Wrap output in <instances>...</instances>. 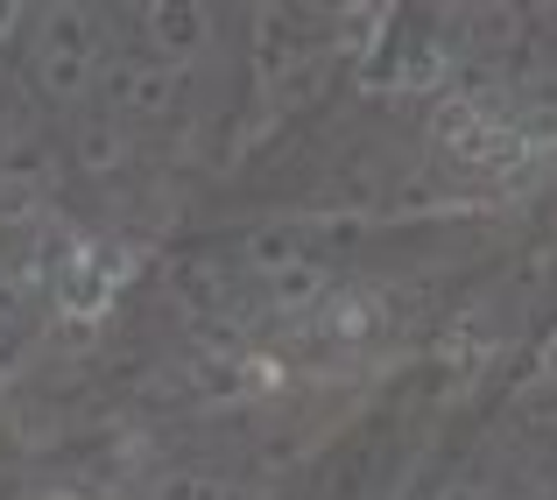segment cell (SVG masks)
<instances>
[{"mask_svg": "<svg viewBox=\"0 0 557 500\" xmlns=\"http://www.w3.org/2000/svg\"><path fill=\"white\" fill-rule=\"evenodd\" d=\"M135 283V247L127 240H99V233H78V240L57 254L50 268V303L64 325L92 332L99 317L121 303V289Z\"/></svg>", "mask_w": 557, "mask_h": 500, "instance_id": "6da1fadb", "label": "cell"}, {"mask_svg": "<svg viewBox=\"0 0 557 500\" xmlns=\"http://www.w3.org/2000/svg\"><path fill=\"white\" fill-rule=\"evenodd\" d=\"M184 85H190V64L141 57V64H121V78H113V99H121L127 121H163V113L184 99Z\"/></svg>", "mask_w": 557, "mask_h": 500, "instance_id": "7a4b0ae2", "label": "cell"}, {"mask_svg": "<svg viewBox=\"0 0 557 500\" xmlns=\"http://www.w3.org/2000/svg\"><path fill=\"white\" fill-rule=\"evenodd\" d=\"M141 36L156 42L163 64H190L205 50V36H212V8H198V0H149L141 8Z\"/></svg>", "mask_w": 557, "mask_h": 500, "instance_id": "3957f363", "label": "cell"}, {"mask_svg": "<svg viewBox=\"0 0 557 500\" xmlns=\"http://www.w3.org/2000/svg\"><path fill=\"white\" fill-rule=\"evenodd\" d=\"M50 184H57V155H50V141H36V135H14V141H0V190H22V198H42Z\"/></svg>", "mask_w": 557, "mask_h": 500, "instance_id": "277c9868", "label": "cell"}, {"mask_svg": "<svg viewBox=\"0 0 557 500\" xmlns=\"http://www.w3.org/2000/svg\"><path fill=\"white\" fill-rule=\"evenodd\" d=\"M381 332V303L368 297V289H332L325 297V338L332 346H368V338Z\"/></svg>", "mask_w": 557, "mask_h": 500, "instance_id": "5b68a950", "label": "cell"}, {"mask_svg": "<svg viewBox=\"0 0 557 500\" xmlns=\"http://www.w3.org/2000/svg\"><path fill=\"white\" fill-rule=\"evenodd\" d=\"M388 36H395V8H381V0L339 14V57H346V64H368V57H381V42H388Z\"/></svg>", "mask_w": 557, "mask_h": 500, "instance_id": "8992f818", "label": "cell"}, {"mask_svg": "<svg viewBox=\"0 0 557 500\" xmlns=\"http://www.w3.org/2000/svg\"><path fill=\"white\" fill-rule=\"evenodd\" d=\"M325 297H332V275H325V261H311V254L269 275V303L275 311H311V303H325Z\"/></svg>", "mask_w": 557, "mask_h": 500, "instance_id": "52a82bcc", "label": "cell"}, {"mask_svg": "<svg viewBox=\"0 0 557 500\" xmlns=\"http://www.w3.org/2000/svg\"><path fill=\"white\" fill-rule=\"evenodd\" d=\"M487 127V107H480L473 92H451V99H437V113H431V141L437 149H459L466 155V141Z\"/></svg>", "mask_w": 557, "mask_h": 500, "instance_id": "ba28073f", "label": "cell"}, {"mask_svg": "<svg viewBox=\"0 0 557 500\" xmlns=\"http://www.w3.org/2000/svg\"><path fill=\"white\" fill-rule=\"evenodd\" d=\"M121 163H127V135H121V121H85V127H78V170L107 176V170H121Z\"/></svg>", "mask_w": 557, "mask_h": 500, "instance_id": "9c48e42d", "label": "cell"}, {"mask_svg": "<svg viewBox=\"0 0 557 500\" xmlns=\"http://www.w3.org/2000/svg\"><path fill=\"white\" fill-rule=\"evenodd\" d=\"M36 50L92 57V14H85V8H50V22H42V42H36Z\"/></svg>", "mask_w": 557, "mask_h": 500, "instance_id": "30bf717a", "label": "cell"}, {"mask_svg": "<svg viewBox=\"0 0 557 500\" xmlns=\"http://www.w3.org/2000/svg\"><path fill=\"white\" fill-rule=\"evenodd\" d=\"M36 85L50 99H78L92 85V57H57V50H36Z\"/></svg>", "mask_w": 557, "mask_h": 500, "instance_id": "8fae6325", "label": "cell"}, {"mask_svg": "<svg viewBox=\"0 0 557 500\" xmlns=\"http://www.w3.org/2000/svg\"><path fill=\"white\" fill-rule=\"evenodd\" d=\"M445 78H451V50L437 36H423L417 50L403 57V78H395V85H403V92H437Z\"/></svg>", "mask_w": 557, "mask_h": 500, "instance_id": "7c38bea8", "label": "cell"}, {"mask_svg": "<svg viewBox=\"0 0 557 500\" xmlns=\"http://www.w3.org/2000/svg\"><path fill=\"white\" fill-rule=\"evenodd\" d=\"M255 57H261V78H275V71L297 57V42H289V14H283V8H261V14H255Z\"/></svg>", "mask_w": 557, "mask_h": 500, "instance_id": "4fadbf2b", "label": "cell"}, {"mask_svg": "<svg viewBox=\"0 0 557 500\" xmlns=\"http://www.w3.org/2000/svg\"><path fill=\"white\" fill-rule=\"evenodd\" d=\"M247 261H255L261 275H275V268H289V261H304V247H297L289 226H261L255 240H247Z\"/></svg>", "mask_w": 557, "mask_h": 500, "instance_id": "5bb4252c", "label": "cell"}, {"mask_svg": "<svg viewBox=\"0 0 557 500\" xmlns=\"http://www.w3.org/2000/svg\"><path fill=\"white\" fill-rule=\"evenodd\" d=\"M240 380H247V402H261V395H283L289 388V366L269 360V352H240Z\"/></svg>", "mask_w": 557, "mask_h": 500, "instance_id": "9a60e30c", "label": "cell"}, {"mask_svg": "<svg viewBox=\"0 0 557 500\" xmlns=\"http://www.w3.org/2000/svg\"><path fill=\"white\" fill-rule=\"evenodd\" d=\"M516 135H522V149H530V155H557V99L516 113Z\"/></svg>", "mask_w": 557, "mask_h": 500, "instance_id": "2e32d148", "label": "cell"}, {"mask_svg": "<svg viewBox=\"0 0 557 500\" xmlns=\"http://www.w3.org/2000/svg\"><path fill=\"white\" fill-rule=\"evenodd\" d=\"M445 366L451 374H480V366H487V332L480 325H466V332H445Z\"/></svg>", "mask_w": 557, "mask_h": 500, "instance_id": "e0dca14e", "label": "cell"}, {"mask_svg": "<svg viewBox=\"0 0 557 500\" xmlns=\"http://www.w3.org/2000/svg\"><path fill=\"white\" fill-rule=\"evenodd\" d=\"M156 500H219V487L184 465V473H163V479H156Z\"/></svg>", "mask_w": 557, "mask_h": 500, "instance_id": "ac0fdd59", "label": "cell"}, {"mask_svg": "<svg viewBox=\"0 0 557 500\" xmlns=\"http://www.w3.org/2000/svg\"><path fill=\"white\" fill-rule=\"evenodd\" d=\"M536 423H557V380H550L544 395H536Z\"/></svg>", "mask_w": 557, "mask_h": 500, "instance_id": "d6986e66", "label": "cell"}, {"mask_svg": "<svg viewBox=\"0 0 557 500\" xmlns=\"http://www.w3.org/2000/svg\"><path fill=\"white\" fill-rule=\"evenodd\" d=\"M219 500H261V487H219Z\"/></svg>", "mask_w": 557, "mask_h": 500, "instance_id": "ffe728a7", "label": "cell"}, {"mask_svg": "<svg viewBox=\"0 0 557 500\" xmlns=\"http://www.w3.org/2000/svg\"><path fill=\"white\" fill-rule=\"evenodd\" d=\"M544 380H557V332H550V346H544Z\"/></svg>", "mask_w": 557, "mask_h": 500, "instance_id": "44dd1931", "label": "cell"}, {"mask_svg": "<svg viewBox=\"0 0 557 500\" xmlns=\"http://www.w3.org/2000/svg\"><path fill=\"white\" fill-rule=\"evenodd\" d=\"M42 500H92V493H78V487H50Z\"/></svg>", "mask_w": 557, "mask_h": 500, "instance_id": "7402d4cb", "label": "cell"}]
</instances>
